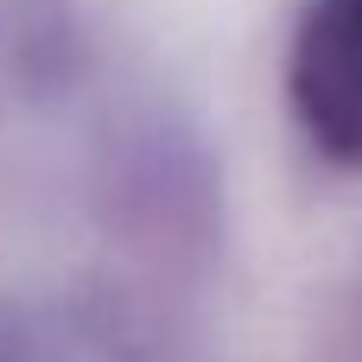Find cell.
<instances>
[{"label": "cell", "instance_id": "obj_1", "mask_svg": "<svg viewBox=\"0 0 362 362\" xmlns=\"http://www.w3.org/2000/svg\"><path fill=\"white\" fill-rule=\"evenodd\" d=\"M293 108L318 153L362 165V0H318L299 25Z\"/></svg>", "mask_w": 362, "mask_h": 362}]
</instances>
